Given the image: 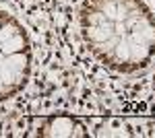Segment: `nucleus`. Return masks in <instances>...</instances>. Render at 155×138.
Returning <instances> with one entry per match:
<instances>
[{
  "mask_svg": "<svg viewBox=\"0 0 155 138\" xmlns=\"http://www.w3.org/2000/svg\"><path fill=\"white\" fill-rule=\"evenodd\" d=\"M33 74V41L17 14L0 6V101L25 91Z\"/></svg>",
  "mask_w": 155,
  "mask_h": 138,
  "instance_id": "nucleus-2",
  "label": "nucleus"
},
{
  "mask_svg": "<svg viewBox=\"0 0 155 138\" xmlns=\"http://www.w3.org/2000/svg\"><path fill=\"white\" fill-rule=\"evenodd\" d=\"M79 31L99 64L137 74L155 62V11L147 0H81Z\"/></svg>",
  "mask_w": 155,
  "mask_h": 138,
  "instance_id": "nucleus-1",
  "label": "nucleus"
},
{
  "mask_svg": "<svg viewBox=\"0 0 155 138\" xmlns=\"http://www.w3.org/2000/svg\"><path fill=\"white\" fill-rule=\"evenodd\" d=\"M145 134L155 136V117H151V120H145Z\"/></svg>",
  "mask_w": 155,
  "mask_h": 138,
  "instance_id": "nucleus-4",
  "label": "nucleus"
},
{
  "mask_svg": "<svg viewBox=\"0 0 155 138\" xmlns=\"http://www.w3.org/2000/svg\"><path fill=\"white\" fill-rule=\"evenodd\" d=\"M31 134L35 136H89V128L81 120L71 115H46L31 124Z\"/></svg>",
  "mask_w": 155,
  "mask_h": 138,
  "instance_id": "nucleus-3",
  "label": "nucleus"
}]
</instances>
